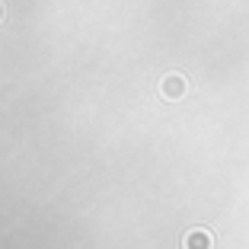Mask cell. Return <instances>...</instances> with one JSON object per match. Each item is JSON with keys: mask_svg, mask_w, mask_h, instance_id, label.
I'll return each mask as SVG.
<instances>
[{"mask_svg": "<svg viewBox=\"0 0 249 249\" xmlns=\"http://www.w3.org/2000/svg\"><path fill=\"white\" fill-rule=\"evenodd\" d=\"M185 249H211V233L208 230H192V233H185Z\"/></svg>", "mask_w": 249, "mask_h": 249, "instance_id": "obj_1", "label": "cell"}, {"mask_svg": "<svg viewBox=\"0 0 249 249\" xmlns=\"http://www.w3.org/2000/svg\"><path fill=\"white\" fill-rule=\"evenodd\" d=\"M182 89H185V83L179 80V77H166V80H163V93H166L169 99H176Z\"/></svg>", "mask_w": 249, "mask_h": 249, "instance_id": "obj_2", "label": "cell"}, {"mask_svg": "<svg viewBox=\"0 0 249 249\" xmlns=\"http://www.w3.org/2000/svg\"><path fill=\"white\" fill-rule=\"evenodd\" d=\"M0 19H3V7H0Z\"/></svg>", "mask_w": 249, "mask_h": 249, "instance_id": "obj_3", "label": "cell"}]
</instances>
